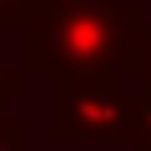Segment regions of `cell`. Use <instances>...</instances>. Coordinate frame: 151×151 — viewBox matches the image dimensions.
Wrapping results in <instances>:
<instances>
[{"instance_id": "8", "label": "cell", "mask_w": 151, "mask_h": 151, "mask_svg": "<svg viewBox=\"0 0 151 151\" xmlns=\"http://www.w3.org/2000/svg\"><path fill=\"white\" fill-rule=\"evenodd\" d=\"M141 151H151V146H141Z\"/></svg>"}, {"instance_id": "4", "label": "cell", "mask_w": 151, "mask_h": 151, "mask_svg": "<svg viewBox=\"0 0 151 151\" xmlns=\"http://www.w3.org/2000/svg\"><path fill=\"white\" fill-rule=\"evenodd\" d=\"M0 151H30V131L10 111H0Z\"/></svg>"}, {"instance_id": "1", "label": "cell", "mask_w": 151, "mask_h": 151, "mask_svg": "<svg viewBox=\"0 0 151 151\" xmlns=\"http://www.w3.org/2000/svg\"><path fill=\"white\" fill-rule=\"evenodd\" d=\"M146 5L136 0H86L76 10L30 15L25 30V76L50 70H121L136 65V40L146 30Z\"/></svg>"}, {"instance_id": "7", "label": "cell", "mask_w": 151, "mask_h": 151, "mask_svg": "<svg viewBox=\"0 0 151 151\" xmlns=\"http://www.w3.org/2000/svg\"><path fill=\"white\" fill-rule=\"evenodd\" d=\"M86 0H35V15H50V10H76Z\"/></svg>"}, {"instance_id": "3", "label": "cell", "mask_w": 151, "mask_h": 151, "mask_svg": "<svg viewBox=\"0 0 151 151\" xmlns=\"http://www.w3.org/2000/svg\"><path fill=\"white\" fill-rule=\"evenodd\" d=\"M131 111V146H151V81H141L136 96H126Z\"/></svg>"}, {"instance_id": "5", "label": "cell", "mask_w": 151, "mask_h": 151, "mask_svg": "<svg viewBox=\"0 0 151 151\" xmlns=\"http://www.w3.org/2000/svg\"><path fill=\"white\" fill-rule=\"evenodd\" d=\"M25 81H30L25 70H10L5 60H0V111H5V101H15V96H25Z\"/></svg>"}, {"instance_id": "2", "label": "cell", "mask_w": 151, "mask_h": 151, "mask_svg": "<svg viewBox=\"0 0 151 151\" xmlns=\"http://www.w3.org/2000/svg\"><path fill=\"white\" fill-rule=\"evenodd\" d=\"M45 136L55 146H131L126 76L121 70H50L45 76Z\"/></svg>"}, {"instance_id": "6", "label": "cell", "mask_w": 151, "mask_h": 151, "mask_svg": "<svg viewBox=\"0 0 151 151\" xmlns=\"http://www.w3.org/2000/svg\"><path fill=\"white\" fill-rule=\"evenodd\" d=\"M35 15V0H0V25H25Z\"/></svg>"}]
</instances>
